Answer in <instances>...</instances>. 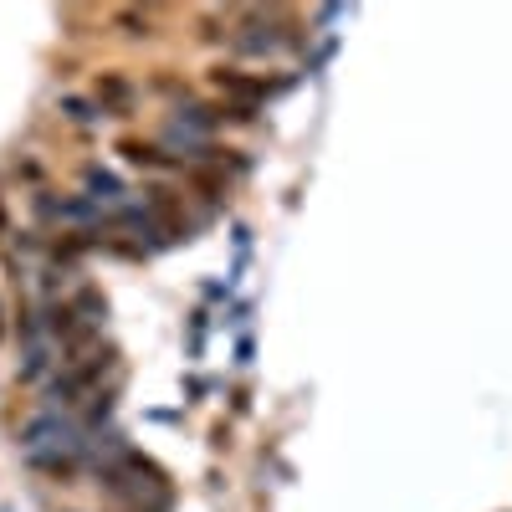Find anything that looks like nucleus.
I'll return each instance as SVG.
<instances>
[{
    "mask_svg": "<svg viewBox=\"0 0 512 512\" xmlns=\"http://www.w3.org/2000/svg\"><path fill=\"white\" fill-rule=\"evenodd\" d=\"M216 88H226V93H236V98L256 103V98L277 93L282 82H267V77H246V72H231V67H221V72H216Z\"/></svg>",
    "mask_w": 512,
    "mask_h": 512,
    "instance_id": "1",
    "label": "nucleus"
},
{
    "mask_svg": "<svg viewBox=\"0 0 512 512\" xmlns=\"http://www.w3.org/2000/svg\"><path fill=\"white\" fill-rule=\"evenodd\" d=\"M118 149H123L128 159H134V164H154V169H164V164H169V159H164V154H159L154 144H139V139H123Z\"/></svg>",
    "mask_w": 512,
    "mask_h": 512,
    "instance_id": "2",
    "label": "nucleus"
},
{
    "mask_svg": "<svg viewBox=\"0 0 512 512\" xmlns=\"http://www.w3.org/2000/svg\"><path fill=\"white\" fill-rule=\"evenodd\" d=\"M98 98L123 103V98H128V82H123V77H98Z\"/></svg>",
    "mask_w": 512,
    "mask_h": 512,
    "instance_id": "3",
    "label": "nucleus"
},
{
    "mask_svg": "<svg viewBox=\"0 0 512 512\" xmlns=\"http://www.w3.org/2000/svg\"><path fill=\"white\" fill-rule=\"evenodd\" d=\"M118 21H123V26H134V36H149V16H134V11H123Z\"/></svg>",
    "mask_w": 512,
    "mask_h": 512,
    "instance_id": "4",
    "label": "nucleus"
},
{
    "mask_svg": "<svg viewBox=\"0 0 512 512\" xmlns=\"http://www.w3.org/2000/svg\"><path fill=\"white\" fill-rule=\"evenodd\" d=\"M0 333H6V318H0Z\"/></svg>",
    "mask_w": 512,
    "mask_h": 512,
    "instance_id": "5",
    "label": "nucleus"
}]
</instances>
